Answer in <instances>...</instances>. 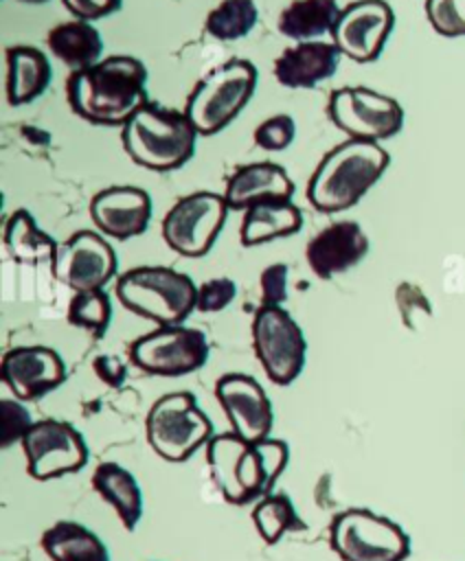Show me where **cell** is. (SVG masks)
Listing matches in <instances>:
<instances>
[{"instance_id":"obj_33","label":"cell","mask_w":465,"mask_h":561,"mask_svg":"<svg viewBox=\"0 0 465 561\" xmlns=\"http://www.w3.org/2000/svg\"><path fill=\"white\" fill-rule=\"evenodd\" d=\"M294 136H296V125L290 114H274L254 129V142L265 151L287 149Z\"/></svg>"},{"instance_id":"obj_24","label":"cell","mask_w":465,"mask_h":561,"mask_svg":"<svg viewBox=\"0 0 465 561\" xmlns=\"http://www.w3.org/2000/svg\"><path fill=\"white\" fill-rule=\"evenodd\" d=\"M94 491L116 511L127 530H134L143 517V491L136 478L118 462H101L92 473Z\"/></svg>"},{"instance_id":"obj_11","label":"cell","mask_w":465,"mask_h":561,"mask_svg":"<svg viewBox=\"0 0 465 561\" xmlns=\"http://www.w3.org/2000/svg\"><path fill=\"white\" fill-rule=\"evenodd\" d=\"M327 114L353 140L379 142L393 138L404 125V110L393 96L362 85L333 90Z\"/></svg>"},{"instance_id":"obj_22","label":"cell","mask_w":465,"mask_h":561,"mask_svg":"<svg viewBox=\"0 0 465 561\" xmlns=\"http://www.w3.org/2000/svg\"><path fill=\"white\" fill-rule=\"evenodd\" d=\"M303 215L292 199H263L246 208L239 239L246 248L298 232Z\"/></svg>"},{"instance_id":"obj_13","label":"cell","mask_w":465,"mask_h":561,"mask_svg":"<svg viewBox=\"0 0 465 561\" xmlns=\"http://www.w3.org/2000/svg\"><path fill=\"white\" fill-rule=\"evenodd\" d=\"M26 471L35 480H50L79 471L88 462V445L81 432L57 419H42L22 438Z\"/></svg>"},{"instance_id":"obj_28","label":"cell","mask_w":465,"mask_h":561,"mask_svg":"<svg viewBox=\"0 0 465 561\" xmlns=\"http://www.w3.org/2000/svg\"><path fill=\"white\" fill-rule=\"evenodd\" d=\"M336 0H294L279 15V31L296 42H311L325 33H331L338 15Z\"/></svg>"},{"instance_id":"obj_2","label":"cell","mask_w":465,"mask_h":561,"mask_svg":"<svg viewBox=\"0 0 465 561\" xmlns=\"http://www.w3.org/2000/svg\"><path fill=\"white\" fill-rule=\"evenodd\" d=\"M206 460L224 500L241 506L272 493L279 476L287 467L290 449L279 438L250 443L228 432L208 440Z\"/></svg>"},{"instance_id":"obj_8","label":"cell","mask_w":465,"mask_h":561,"mask_svg":"<svg viewBox=\"0 0 465 561\" xmlns=\"http://www.w3.org/2000/svg\"><path fill=\"white\" fill-rule=\"evenodd\" d=\"M329 543L342 561H404L410 537L393 519L368 508H349L333 517Z\"/></svg>"},{"instance_id":"obj_19","label":"cell","mask_w":465,"mask_h":561,"mask_svg":"<svg viewBox=\"0 0 465 561\" xmlns=\"http://www.w3.org/2000/svg\"><path fill=\"white\" fill-rule=\"evenodd\" d=\"M368 252V237L355 221H333L322 228L305 248L311 272L327 280L358 265Z\"/></svg>"},{"instance_id":"obj_26","label":"cell","mask_w":465,"mask_h":561,"mask_svg":"<svg viewBox=\"0 0 465 561\" xmlns=\"http://www.w3.org/2000/svg\"><path fill=\"white\" fill-rule=\"evenodd\" d=\"M46 44L50 53L72 70L90 68L99 61L103 53V39L99 31L83 20L61 22L53 26L46 35Z\"/></svg>"},{"instance_id":"obj_25","label":"cell","mask_w":465,"mask_h":561,"mask_svg":"<svg viewBox=\"0 0 465 561\" xmlns=\"http://www.w3.org/2000/svg\"><path fill=\"white\" fill-rule=\"evenodd\" d=\"M42 548L50 561H110L103 539L90 528L68 519L44 530Z\"/></svg>"},{"instance_id":"obj_17","label":"cell","mask_w":465,"mask_h":561,"mask_svg":"<svg viewBox=\"0 0 465 561\" xmlns=\"http://www.w3.org/2000/svg\"><path fill=\"white\" fill-rule=\"evenodd\" d=\"M0 375L20 401H35L64 383L66 366L48 346H15L4 353Z\"/></svg>"},{"instance_id":"obj_15","label":"cell","mask_w":465,"mask_h":561,"mask_svg":"<svg viewBox=\"0 0 465 561\" xmlns=\"http://www.w3.org/2000/svg\"><path fill=\"white\" fill-rule=\"evenodd\" d=\"M395 15L384 0H355L344 7L331 28L340 55L358 64L375 61L393 31Z\"/></svg>"},{"instance_id":"obj_39","label":"cell","mask_w":465,"mask_h":561,"mask_svg":"<svg viewBox=\"0 0 465 561\" xmlns=\"http://www.w3.org/2000/svg\"><path fill=\"white\" fill-rule=\"evenodd\" d=\"M20 2H26V4H44L48 0H20Z\"/></svg>"},{"instance_id":"obj_4","label":"cell","mask_w":465,"mask_h":561,"mask_svg":"<svg viewBox=\"0 0 465 561\" xmlns=\"http://www.w3.org/2000/svg\"><path fill=\"white\" fill-rule=\"evenodd\" d=\"M197 131L184 112L145 103L121 127L125 153L143 169L173 171L191 160Z\"/></svg>"},{"instance_id":"obj_6","label":"cell","mask_w":465,"mask_h":561,"mask_svg":"<svg viewBox=\"0 0 465 561\" xmlns=\"http://www.w3.org/2000/svg\"><path fill=\"white\" fill-rule=\"evenodd\" d=\"M257 88V68L248 59H228L204 75L191 90L184 114L202 136L222 131L250 101Z\"/></svg>"},{"instance_id":"obj_9","label":"cell","mask_w":465,"mask_h":561,"mask_svg":"<svg viewBox=\"0 0 465 561\" xmlns=\"http://www.w3.org/2000/svg\"><path fill=\"white\" fill-rule=\"evenodd\" d=\"M252 346L268 379L276 386H290L305 366V335L283 307L261 305L254 311Z\"/></svg>"},{"instance_id":"obj_34","label":"cell","mask_w":465,"mask_h":561,"mask_svg":"<svg viewBox=\"0 0 465 561\" xmlns=\"http://www.w3.org/2000/svg\"><path fill=\"white\" fill-rule=\"evenodd\" d=\"M31 412L20 403L11 399L0 401V438L2 447H11L15 440H22L24 434L31 430Z\"/></svg>"},{"instance_id":"obj_5","label":"cell","mask_w":465,"mask_h":561,"mask_svg":"<svg viewBox=\"0 0 465 561\" xmlns=\"http://www.w3.org/2000/svg\"><path fill=\"white\" fill-rule=\"evenodd\" d=\"M118 302L158 327L182 324L197 302L191 276L165 265L132 267L116 280Z\"/></svg>"},{"instance_id":"obj_29","label":"cell","mask_w":465,"mask_h":561,"mask_svg":"<svg viewBox=\"0 0 465 561\" xmlns=\"http://www.w3.org/2000/svg\"><path fill=\"white\" fill-rule=\"evenodd\" d=\"M252 522L265 543H276L287 530L305 528L290 495L272 491L263 495L252 508Z\"/></svg>"},{"instance_id":"obj_31","label":"cell","mask_w":465,"mask_h":561,"mask_svg":"<svg viewBox=\"0 0 465 561\" xmlns=\"http://www.w3.org/2000/svg\"><path fill=\"white\" fill-rule=\"evenodd\" d=\"M112 320V302L103 289L79 291L68 305V322L86 329L92 337H103Z\"/></svg>"},{"instance_id":"obj_3","label":"cell","mask_w":465,"mask_h":561,"mask_svg":"<svg viewBox=\"0 0 465 561\" xmlns=\"http://www.w3.org/2000/svg\"><path fill=\"white\" fill-rule=\"evenodd\" d=\"M390 156L377 142L344 140L316 167L307 184V199L318 213H340L355 206L384 175Z\"/></svg>"},{"instance_id":"obj_35","label":"cell","mask_w":465,"mask_h":561,"mask_svg":"<svg viewBox=\"0 0 465 561\" xmlns=\"http://www.w3.org/2000/svg\"><path fill=\"white\" fill-rule=\"evenodd\" d=\"M237 294V285L230 278H211L197 287V302L195 309L202 313L222 311L232 302Z\"/></svg>"},{"instance_id":"obj_27","label":"cell","mask_w":465,"mask_h":561,"mask_svg":"<svg viewBox=\"0 0 465 561\" xmlns=\"http://www.w3.org/2000/svg\"><path fill=\"white\" fill-rule=\"evenodd\" d=\"M4 245L15 261L29 265L55 261L59 250V243H55L50 234L42 232L35 217L24 208L9 215L4 224Z\"/></svg>"},{"instance_id":"obj_16","label":"cell","mask_w":465,"mask_h":561,"mask_svg":"<svg viewBox=\"0 0 465 561\" xmlns=\"http://www.w3.org/2000/svg\"><path fill=\"white\" fill-rule=\"evenodd\" d=\"M215 394L237 436L250 443L270 438L274 410L265 390L254 377L228 373L215 383Z\"/></svg>"},{"instance_id":"obj_1","label":"cell","mask_w":465,"mask_h":561,"mask_svg":"<svg viewBox=\"0 0 465 561\" xmlns=\"http://www.w3.org/2000/svg\"><path fill=\"white\" fill-rule=\"evenodd\" d=\"M147 68L129 55H112L66 79L70 110L92 125H125L147 99Z\"/></svg>"},{"instance_id":"obj_30","label":"cell","mask_w":465,"mask_h":561,"mask_svg":"<svg viewBox=\"0 0 465 561\" xmlns=\"http://www.w3.org/2000/svg\"><path fill=\"white\" fill-rule=\"evenodd\" d=\"M259 11L254 0H222L204 22L208 35L222 42H232L252 31L257 24Z\"/></svg>"},{"instance_id":"obj_14","label":"cell","mask_w":465,"mask_h":561,"mask_svg":"<svg viewBox=\"0 0 465 561\" xmlns=\"http://www.w3.org/2000/svg\"><path fill=\"white\" fill-rule=\"evenodd\" d=\"M53 274L75 294L103 289L116 274V254L99 232L79 230L59 243Z\"/></svg>"},{"instance_id":"obj_23","label":"cell","mask_w":465,"mask_h":561,"mask_svg":"<svg viewBox=\"0 0 465 561\" xmlns=\"http://www.w3.org/2000/svg\"><path fill=\"white\" fill-rule=\"evenodd\" d=\"M48 57L35 46L7 48V101L26 105L35 101L50 83Z\"/></svg>"},{"instance_id":"obj_10","label":"cell","mask_w":465,"mask_h":561,"mask_svg":"<svg viewBox=\"0 0 465 561\" xmlns=\"http://www.w3.org/2000/svg\"><path fill=\"white\" fill-rule=\"evenodd\" d=\"M228 204L224 195L197 191L180 197L162 219V239L180 256H204L226 224Z\"/></svg>"},{"instance_id":"obj_37","label":"cell","mask_w":465,"mask_h":561,"mask_svg":"<svg viewBox=\"0 0 465 561\" xmlns=\"http://www.w3.org/2000/svg\"><path fill=\"white\" fill-rule=\"evenodd\" d=\"M61 2L77 20H83V22L101 20L118 11L123 4V0H61Z\"/></svg>"},{"instance_id":"obj_18","label":"cell","mask_w":465,"mask_h":561,"mask_svg":"<svg viewBox=\"0 0 465 561\" xmlns=\"http://www.w3.org/2000/svg\"><path fill=\"white\" fill-rule=\"evenodd\" d=\"M90 217L101 234L125 241L147 230L151 219V197L138 186L114 184L92 197Z\"/></svg>"},{"instance_id":"obj_36","label":"cell","mask_w":465,"mask_h":561,"mask_svg":"<svg viewBox=\"0 0 465 561\" xmlns=\"http://www.w3.org/2000/svg\"><path fill=\"white\" fill-rule=\"evenodd\" d=\"M261 305L281 307L287 298V265L274 263L261 272Z\"/></svg>"},{"instance_id":"obj_20","label":"cell","mask_w":465,"mask_h":561,"mask_svg":"<svg viewBox=\"0 0 465 561\" xmlns=\"http://www.w3.org/2000/svg\"><path fill=\"white\" fill-rule=\"evenodd\" d=\"M340 61L336 44L298 42L274 59V79L285 88H314L329 79Z\"/></svg>"},{"instance_id":"obj_32","label":"cell","mask_w":465,"mask_h":561,"mask_svg":"<svg viewBox=\"0 0 465 561\" xmlns=\"http://www.w3.org/2000/svg\"><path fill=\"white\" fill-rule=\"evenodd\" d=\"M426 18L443 37L465 35V0H426Z\"/></svg>"},{"instance_id":"obj_12","label":"cell","mask_w":465,"mask_h":561,"mask_svg":"<svg viewBox=\"0 0 465 561\" xmlns=\"http://www.w3.org/2000/svg\"><path fill=\"white\" fill-rule=\"evenodd\" d=\"M208 340L200 329L184 324L158 327L134 340L129 359L136 368L158 377H180L200 370L208 359Z\"/></svg>"},{"instance_id":"obj_21","label":"cell","mask_w":465,"mask_h":561,"mask_svg":"<svg viewBox=\"0 0 465 561\" xmlns=\"http://www.w3.org/2000/svg\"><path fill=\"white\" fill-rule=\"evenodd\" d=\"M294 182L274 162H252L239 167L226 182L224 199L230 210H246L263 199H292Z\"/></svg>"},{"instance_id":"obj_7","label":"cell","mask_w":465,"mask_h":561,"mask_svg":"<svg viewBox=\"0 0 465 561\" xmlns=\"http://www.w3.org/2000/svg\"><path fill=\"white\" fill-rule=\"evenodd\" d=\"M149 447L169 462H184L213 438V423L191 392L162 394L147 414Z\"/></svg>"},{"instance_id":"obj_38","label":"cell","mask_w":465,"mask_h":561,"mask_svg":"<svg viewBox=\"0 0 465 561\" xmlns=\"http://www.w3.org/2000/svg\"><path fill=\"white\" fill-rule=\"evenodd\" d=\"M92 368H94L97 377H99L103 383L112 386V388L123 386V381H125V377H127V368H125V364H123L116 355H99V357L92 362Z\"/></svg>"}]
</instances>
